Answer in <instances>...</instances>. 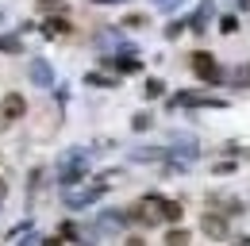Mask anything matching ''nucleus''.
<instances>
[{
  "label": "nucleus",
  "mask_w": 250,
  "mask_h": 246,
  "mask_svg": "<svg viewBox=\"0 0 250 246\" xmlns=\"http://www.w3.org/2000/svg\"><path fill=\"white\" fill-rule=\"evenodd\" d=\"M42 246H62V239H46V243H42Z\"/></svg>",
  "instance_id": "8"
},
{
  "label": "nucleus",
  "mask_w": 250,
  "mask_h": 246,
  "mask_svg": "<svg viewBox=\"0 0 250 246\" xmlns=\"http://www.w3.org/2000/svg\"><path fill=\"white\" fill-rule=\"evenodd\" d=\"M127 246H146V243L143 239H127Z\"/></svg>",
  "instance_id": "7"
},
{
  "label": "nucleus",
  "mask_w": 250,
  "mask_h": 246,
  "mask_svg": "<svg viewBox=\"0 0 250 246\" xmlns=\"http://www.w3.org/2000/svg\"><path fill=\"white\" fill-rule=\"evenodd\" d=\"M192 69H196L200 77H208V81H216V77H219V65H216L212 54H192Z\"/></svg>",
  "instance_id": "2"
},
{
  "label": "nucleus",
  "mask_w": 250,
  "mask_h": 246,
  "mask_svg": "<svg viewBox=\"0 0 250 246\" xmlns=\"http://www.w3.org/2000/svg\"><path fill=\"white\" fill-rule=\"evenodd\" d=\"M46 31H50V35H65V31H69V23H65V20H50V23H46Z\"/></svg>",
  "instance_id": "6"
},
{
  "label": "nucleus",
  "mask_w": 250,
  "mask_h": 246,
  "mask_svg": "<svg viewBox=\"0 0 250 246\" xmlns=\"http://www.w3.org/2000/svg\"><path fill=\"white\" fill-rule=\"evenodd\" d=\"M23 112H27V100H23L20 92H8L4 104H0V116H4V120H20Z\"/></svg>",
  "instance_id": "1"
},
{
  "label": "nucleus",
  "mask_w": 250,
  "mask_h": 246,
  "mask_svg": "<svg viewBox=\"0 0 250 246\" xmlns=\"http://www.w3.org/2000/svg\"><path fill=\"white\" fill-rule=\"evenodd\" d=\"M158 219H166V223H181V204H177V200H162Z\"/></svg>",
  "instance_id": "4"
},
{
  "label": "nucleus",
  "mask_w": 250,
  "mask_h": 246,
  "mask_svg": "<svg viewBox=\"0 0 250 246\" xmlns=\"http://www.w3.org/2000/svg\"><path fill=\"white\" fill-rule=\"evenodd\" d=\"M166 246H188V231H185V227L166 231Z\"/></svg>",
  "instance_id": "5"
},
{
  "label": "nucleus",
  "mask_w": 250,
  "mask_h": 246,
  "mask_svg": "<svg viewBox=\"0 0 250 246\" xmlns=\"http://www.w3.org/2000/svg\"><path fill=\"white\" fill-rule=\"evenodd\" d=\"M204 235H212V239H223L227 235V219H219V215H204Z\"/></svg>",
  "instance_id": "3"
}]
</instances>
